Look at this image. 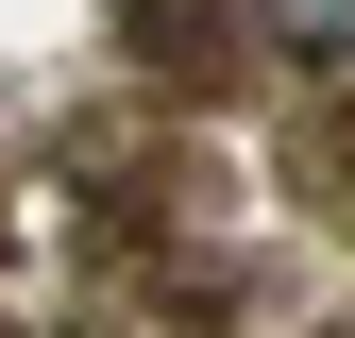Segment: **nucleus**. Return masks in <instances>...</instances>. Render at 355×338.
I'll return each instance as SVG.
<instances>
[{"mask_svg": "<svg viewBox=\"0 0 355 338\" xmlns=\"http://www.w3.org/2000/svg\"><path fill=\"white\" fill-rule=\"evenodd\" d=\"M254 34L288 68H355V0H254Z\"/></svg>", "mask_w": 355, "mask_h": 338, "instance_id": "obj_1", "label": "nucleus"}]
</instances>
